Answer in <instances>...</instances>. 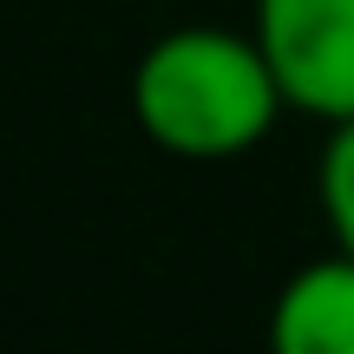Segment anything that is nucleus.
Listing matches in <instances>:
<instances>
[{
  "label": "nucleus",
  "mask_w": 354,
  "mask_h": 354,
  "mask_svg": "<svg viewBox=\"0 0 354 354\" xmlns=\"http://www.w3.org/2000/svg\"><path fill=\"white\" fill-rule=\"evenodd\" d=\"M131 118L165 158L184 165H230L250 158L289 112L256 33L216 20H190L158 33L131 66Z\"/></svg>",
  "instance_id": "nucleus-1"
},
{
  "label": "nucleus",
  "mask_w": 354,
  "mask_h": 354,
  "mask_svg": "<svg viewBox=\"0 0 354 354\" xmlns=\"http://www.w3.org/2000/svg\"><path fill=\"white\" fill-rule=\"evenodd\" d=\"M250 33L289 112L322 125L354 118V0H256Z\"/></svg>",
  "instance_id": "nucleus-2"
},
{
  "label": "nucleus",
  "mask_w": 354,
  "mask_h": 354,
  "mask_svg": "<svg viewBox=\"0 0 354 354\" xmlns=\"http://www.w3.org/2000/svg\"><path fill=\"white\" fill-rule=\"evenodd\" d=\"M269 342L282 354H354V256L302 263L269 302Z\"/></svg>",
  "instance_id": "nucleus-3"
},
{
  "label": "nucleus",
  "mask_w": 354,
  "mask_h": 354,
  "mask_svg": "<svg viewBox=\"0 0 354 354\" xmlns=\"http://www.w3.org/2000/svg\"><path fill=\"white\" fill-rule=\"evenodd\" d=\"M315 197H322V223H328L335 250L354 256V118L328 125V145L315 165Z\"/></svg>",
  "instance_id": "nucleus-4"
}]
</instances>
